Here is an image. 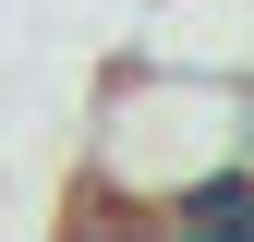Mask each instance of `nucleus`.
<instances>
[{
    "mask_svg": "<svg viewBox=\"0 0 254 242\" xmlns=\"http://www.w3.org/2000/svg\"><path fill=\"white\" fill-rule=\"evenodd\" d=\"M230 121H242V73L157 60V49L121 37V49L97 60V109H85V194L145 218L182 170L230 158Z\"/></svg>",
    "mask_w": 254,
    "mask_h": 242,
    "instance_id": "obj_1",
    "label": "nucleus"
},
{
    "mask_svg": "<svg viewBox=\"0 0 254 242\" xmlns=\"http://www.w3.org/2000/svg\"><path fill=\"white\" fill-rule=\"evenodd\" d=\"M157 230H182V242H254V158L230 145V158H206V170H182L170 194L145 206Z\"/></svg>",
    "mask_w": 254,
    "mask_h": 242,
    "instance_id": "obj_2",
    "label": "nucleus"
},
{
    "mask_svg": "<svg viewBox=\"0 0 254 242\" xmlns=\"http://www.w3.org/2000/svg\"><path fill=\"white\" fill-rule=\"evenodd\" d=\"M230 145H242V158H254V73H242V121H230Z\"/></svg>",
    "mask_w": 254,
    "mask_h": 242,
    "instance_id": "obj_3",
    "label": "nucleus"
}]
</instances>
